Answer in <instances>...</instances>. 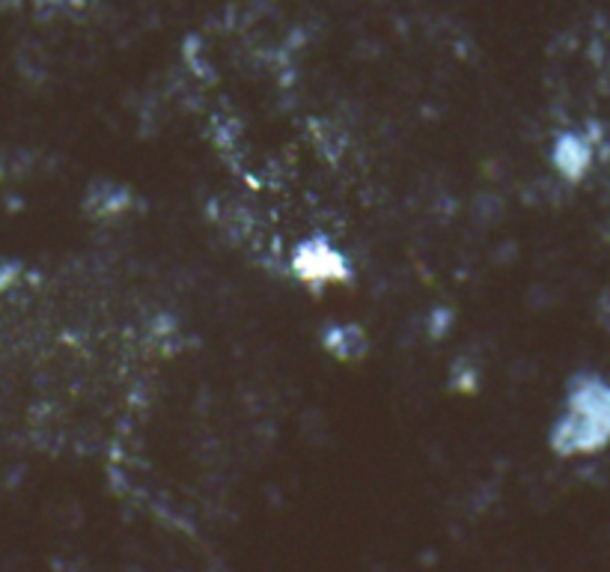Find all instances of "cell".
<instances>
[{"label":"cell","mask_w":610,"mask_h":572,"mask_svg":"<svg viewBox=\"0 0 610 572\" xmlns=\"http://www.w3.org/2000/svg\"><path fill=\"white\" fill-rule=\"evenodd\" d=\"M324 349L337 361H361V355H367V334L358 325H337L324 331Z\"/></svg>","instance_id":"obj_3"},{"label":"cell","mask_w":610,"mask_h":572,"mask_svg":"<svg viewBox=\"0 0 610 572\" xmlns=\"http://www.w3.org/2000/svg\"><path fill=\"white\" fill-rule=\"evenodd\" d=\"M289 269L296 274V281L310 287V290L352 281L349 260L328 239H307V242L298 244L292 257H289Z\"/></svg>","instance_id":"obj_2"},{"label":"cell","mask_w":610,"mask_h":572,"mask_svg":"<svg viewBox=\"0 0 610 572\" xmlns=\"http://www.w3.org/2000/svg\"><path fill=\"white\" fill-rule=\"evenodd\" d=\"M610 441V385L599 379H578L569 388L566 409L551 432V448L560 456H587Z\"/></svg>","instance_id":"obj_1"}]
</instances>
